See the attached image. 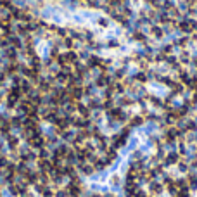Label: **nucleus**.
Listing matches in <instances>:
<instances>
[{"instance_id":"4","label":"nucleus","mask_w":197,"mask_h":197,"mask_svg":"<svg viewBox=\"0 0 197 197\" xmlns=\"http://www.w3.org/2000/svg\"><path fill=\"white\" fill-rule=\"evenodd\" d=\"M107 47H111V48H112V47H119V40H118V38H111L109 42H107Z\"/></svg>"},{"instance_id":"1","label":"nucleus","mask_w":197,"mask_h":197,"mask_svg":"<svg viewBox=\"0 0 197 197\" xmlns=\"http://www.w3.org/2000/svg\"><path fill=\"white\" fill-rule=\"evenodd\" d=\"M150 33H152V36H156L157 40H161V38L164 36V29H163V28H159V26H152Z\"/></svg>"},{"instance_id":"6","label":"nucleus","mask_w":197,"mask_h":197,"mask_svg":"<svg viewBox=\"0 0 197 197\" xmlns=\"http://www.w3.org/2000/svg\"><path fill=\"white\" fill-rule=\"evenodd\" d=\"M192 102H194V104H197V88L194 90V93H192Z\"/></svg>"},{"instance_id":"3","label":"nucleus","mask_w":197,"mask_h":197,"mask_svg":"<svg viewBox=\"0 0 197 197\" xmlns=\"http://www.w3.org/2000/svg\"><path fill=\"white\" fill-rule=\"evenodd\" d=\"M175 45H176V47H187V45H188V36H182V38H178L176 42H175Z\"/></svg>"},{"instance_id":"2","label":"nucleus","mask_w":197,"mask_h":197,"mask_svg":"<svg viewBox=\"0 0 197 197\" xmlns=\"http://www.w3.org/2000/svg\"><path fill=\"white\" fill-rule=\"evenodd\" d=\"M147 78H149V76H147L145 73H137L133 80H135L137 83H145V81H147Z\"/></svg>"},{"instance_id":"5","label":"nucleus","mask_w":197,"mask_h":197,"mask_svg":"<svg viewBox=\"0 0 197 197\" xmlns=\"http://www.w3.org/2000/svg\"><path fill=\"white\" fill-rule=\"evenodd\" d=\"M97 24H102V28H107V26H109V21L100 17V19H97Z\"/></svg>"}]
</instances>
